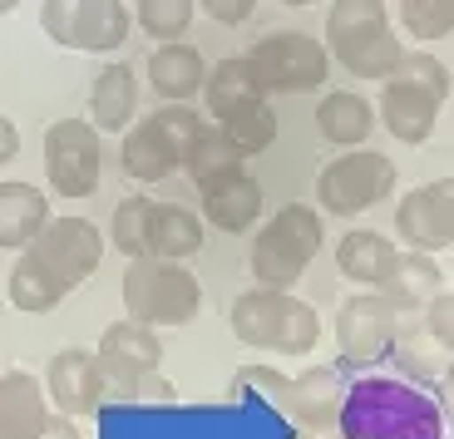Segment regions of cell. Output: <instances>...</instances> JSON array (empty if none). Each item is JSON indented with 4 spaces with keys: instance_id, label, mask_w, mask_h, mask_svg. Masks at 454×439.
I'll use <instances>...</instances> for the list:
<instances>
[{
    "instance_id": "6da1fadb",
    "label": "cell",
    "mask_w": 454,
    "mask_h": 439,
    "mask_svg": "<svg viewBox=\"0 0 454 439\" xmlns=\"http://www.w3.org/2000/svg\"><path fill=\"white\" fill-rule=\"evenodd\" d=\"M346 439H440V410L405 380H365L346 390Z\"/></svg>"
},
{
    "instance_id": "7a4b0ae2",
    "label": "cell",
    "mask_w": 454,
    "mask_h": 439,
    "mask_svg": "<svg viewBox=\"0 0 454 439\" xmlns=\"http://www.w3.org/2000/svg\"><path fill=\"white\" fill-rule=\"evenodd\" d=\"M232 336L252 350H277V356H311L321 341V316L292 292L252 286L232 302Z\"/></svg>"
},
{
    "instance_id": "3957f363",
    "label": "cell",
    "mask_w": 454,
    "mask_h": 439,
    "mask_svg": "<svg viewBox=\"0 0 454 439\" xmlns=\"http://www.w3.org/2000/svg\"><path fill=\"white\" fill-rule=\"evenodd\" d=\"M326 50L356 79H390L405 45L390 30L386 0H336L326 15Z\"/></svg>"
},
{
    "instance_id": "277c9868",
    "label": "cell",
    "mask_w": 454,
    "mask_h": 439,
    "mask_svg": "<svg viewBox=\"0 0 454 439\" xmlns=\"http://www.w3.org/2000/svg\"><path fill=\"white\" fill-rule=\"evenodd\" d=\"M321 237L326 232H321L317 208H307V203L277 208V217H267L257 242H252V277H257V286L292 292V286L307 277V267L317 262Z\"/></svg>"
},
{
    "instance_id": "5b68a950",
    "label": "cell",
    "mask_w": 454,
    "mask_h": 439,
    "mask_svg": "<svg viewBox=\"0 0 454 439\" xmlns=\"http://www.w3.org/2000/svg\"><path fill=\"white\" fill-rule=\"evenodd\" d=\"M124 311L144 326H188L203 311V286L183 262L168 257H134L124 271Z\"/></svg>"
},
{
    "instance_id": "8992f818",
    "label": "cell",
    "mask_w": 454,
    "mask_h": 439,
    "mask_svg": "<svg viewBox=\"0 0 454 439\" xmlns=\"http://www.w3.org/2000/svg\"><path fill=\"white\" fill-rule=\"evenodd\" d=\"M203 129L198 109L188 104H163L148 119H134L124 129V173L138 183H163L168 173L183 169V144Z\"/></svg>"
},
{
    "instance_id": "52a82bcc",
    "label": "cell",
    "mask_w": 454,
    "mask_h": 439,
    "mask_svg": "<svg viewBox=\"0 0 454 439\" xmlns=\"http://www.w3.org/2000/svg\"><path fill=\"white\" fill-rule=\"evenodd\" d=\"M242 59L257 74L262 94H311L331 74V50L317 35H301V30L262 35Z\"/></svg>"
},
{
    "instance_id": "ba28073f",
    "label": "cell",
    "mask_w": 454,
    "mask_h": 439,
    "mask_svg": "<svg viewBox=\"0 0 454 439\" xmlns=\"http://www.w3.org/2000/svg\"><path fill=\"white\" fill-rule=\"evenodd\" d=\"M395 188V163L375 148H351L346 158H331L317 178V203L336 217H356L375 208Z\"/></svg>"
},
{
    "instance_id": "9c48e42d",
    "label": "cell",
    "mask_w": 454,
    "mask_h": 439,
    "mask_svg": "<svg viewBox=\"0 0 454 439\" xmlns=\"http://www.w3.org/2000/svg\"><path fill=\"white\" fill-rule=\"evenodd\" d=\"M163 346L159 331L144 326V321H114L99 336V350H94V365H99V400H134L138 375L159 371Z\"/></svg>"
},
{
    "instance_id": "30bf717a",
    "label": "cell",
    "mask_w": 454,
    "mask_h": 439,
    "mask_svg": "<svg viewBox=\"0 0 454 439\" xmlns=\"http://www.w3.org/2000/svg\"><path fill=\"white\" fill-rule=\"evenodd\" d=\"M99 129L90 119H55L45 129V178L59 198H90L99 188Z\"/></svg>"
},
{
    "instance_id": "8fae6325",
    "label": "cell",
    "mask_w": 454,
    "mask_h": 439,
    "mask_svg": "<svg viewBox=\"0 0 454 439\" xmlns=\"http://www.w3.org/2000/svg\"><path fill=\"white\" fill-rule=\"evenodd\" d=\"M400 306L386 302L380 292H365V296H351V302L336 311V346H340V361L346 365H375L386 361L390 341L395 331L405 326L400 321Z\"/></svg>"
},
{
    "instance_id": "7c38bea8",
    "label": "cell",
    "mask_w": 454,
    "mask_h": 439,
    "mask_svg": "<svg viewBox=\"0 0 454 439\" xmlns=\"http://www.w3.org/2000/svg\"><path fill=\"white\" fill-rule=\"evenodd\" d=\"M395 232L410 252H444L454 242V178L420 183L395 208Z\"/></svg>"
},
{
    "instance_id": "4fadbf2b",
    "label": "cell",
    "mask_w": 454,
    "mask_h": 439,
    "mask_svg": "<svg viewBox=\"0 0 454 439\" xmlns=\"http://www.w3.org/2000/svg\"><path fill=\"white\" fill-rule=\"evenodd\" d=\"M40 257L55 267V277L74 292L80 282H90L94 271H99V257H104V237L94 223H84V217H50L45 232L30 242Z\"/></svg>"
},
{
    "instance_id": "5bb4252c",
    "label": "cell",
    "mask_w": 454,
    "mask_h": 439,
    "mask_svg": "<svg viewBox=\"0 0 454 439\" xmlns=\"http://www.w3.org/2000/svg\"><path fill=\"white\" fill-rule=\"evenodd\" d=\"M45 395H50V410H59V415H69V419H90L94 410L104 405L94 350H80V346L59 350L45 371Z\"/></svg>"
},
{
    "instance_id": "9a60e30c",
    "label": "cell",
    "mask_w": 454,
    "mask_h": 439,
    "mask_svg": "<svg viewBox=\"0 0 454 439\" xmlns=\"http://www.w3.org/2000/svg\"><path fill=\"white\" fill-rule=\"evenodd\" d=\"M444 109V94L425 90L415 79L390 74L380 84V124L400 138V144H425L434 134V114Z\"/></svg>"
},
{
    "instance_id": "2e32d148",
    "label": "cell",
    "mask_w": 454,
    "mask_h": 439,
    "mask_svg": "<svg viewBox=\"0 0 454 439\" xmlns=\"http://www.w3.org/2000/svg\"><path fill=\"white\" fill-rule=\"evenodd\" d=\"M346 410V380L336 365H317V371L292 375V400H286V419H296V429H326L340 425Z\"/></svg>"
},
{
    "instance_id": "e0dca14e",
    "label": "cell",
    "mask_w": 454,
    "mask_h": 439,
    "mask_svg": "<svg viewBox=\"0 0 454 439\" xmlns=\"http://www.w3.org/2000/svg\"><path fill=\"white\" fill-rule=\"evenodd\" d=\"M375 292L386 296V302H395L400 311H425V306L434 302V296L444 292V267L434 262V252H395L386 267V277H380V286Z\"/></svg>"
},
{
    "instance_id": "ac0fdd59",
    "label": "cell",
    "mask_w": 454,
    "mask_h": 439,
    "mask_svg": "<svg viewBox=\"0 0 454 439\" xmlns=\"http://www.w3.org/2000/svg\"><path fill=\"white\" fill-rule=\"evenodd\" d=\"M129 40V11L124 0H74L69 5V50L109 55Z\"/></svg>"
},
{
    "instance_id": "d6986e66",
    "label": "cell",
    "mask_w": 454,
    "mask_h": 439,
    "mask_svg": "<svg viewBox=\"0 0 454 439\" xmlns=\"http://www.w3.org/2000/svg\"><path fill=\"white\" fill-rule=\"evenodd\" d=\"M203 79H207V65L188 40H168V45H159L148 55V84L168 104H183V99H193V94H203Z\"/></svg>"
},
{
    "instance_id": "ffe728a7",
    "label": "cell",
    "mask_w": 454,
    "mask_h": 439,
    "mask_svg": "<svg viewBox=\"0 0 454 439\" xmlns=\"http://www.w3.org/2000/svg\"><path fill=\"white\" fill-rule=\"evenodd\" d=\"M50 223V198L35 183H0V247L25 252Z\"/></svg>"
},
{
    "instance_id": "44dd1931",
    "label": "cell",
    "mask_w": 454,
    "mask_h": 439,
    "mask_svg": "<svg viewBox=\"0 0 454 439\" xmlns=\"http://www.w3.org/2000/svg\"><path fill=\"white\" fill-rule=\"evenodd\" d=\"M50 395L30 371H5L0 375V439H25L45 425Z\"/></svg>"
},
{
    "instance_id": "7402d4cb",
    "label": "cell",
    "mask_w": 454,
    "mask_h": 439,
    "mask_svg": "<svg viewBox=\"0 0 454 439\" xmlns=\"http://www.w3.org/2000/svg\"><path fill=\"white\" fill-rule=\"evenodd\" d=\"M203 217L217 232H247L262 217V183L247 173H232V178L203 188Z\"/></svg>"
},
{
    "instance_id": "603a6c76",
    "label": "cell",
    "mask_w": 454,
    "mask_h": 439,
    "mask_svg": "<svg viewBox=\"0 0 454 439\" xmlns=\"http://www.w3.org/2000/svg\"><path fill=\"white\" fill-rule=\"evenodd\" d=\"M11 306L15 311H30V316H45V311H55L59 302L69 296V286L55 277V267H50L45 257L35 247H25L20 257H15V267H11Z\"/></svg>"
},
{
    "instance_id": "cb8c5ba5",
    "label": "cell",
    "mask_w": 454,
    "mask_h": 439,
    "mask_svg": "<svg viewBox=\"0 0 454 439\" xmlns=\"http://www.w3.org/2000/svg\"><path fill=\"white\" fill-rule=\"evenodd\" d=\"M134 109H138V79L129 65H104L99 79H94V94H90V124L99 134H119V129L134 124Z\"/></svg>"
},
{
    "instance_id": "d4e9b609",
    "label": "cell",
    "mask_w": 454,
    "mask_h": 439,
    "mask_svg": "<svg viewBox=\"0 0 454 439\" xmlns=\"http://www.w3.org/2000/svg\"><path fill=\"white\" fill-rule=\"evenodd\" d=\"M183 173H188L198 188H213V183L242 173V153L217 124H203L188 144H183Z\"/></svg>"
},
{
    "instance_id": "484cf974",
    "label": "cell",
    "mask_w": 454,
    "mask_h": 439,
    "mask_svg": "<svg viewBox=\"0 0 454 439\" xmlns=\"http://www.w3.org/2000/svg\"><path fill=\"white\" fill-rule=\"evenodd\" d=\"M317 129H321V138L336 144V148H361L375 129V109L356 90H331L317 109Z\"/></svg>"
},
{
    "instance_id": "4316f807",
    "label": "cell",
    "mask_w": 454,
    "mask_h": 439,
    "mask_svg": "<svg viewBox=\"0 0 454 439\" xmlns=\"http://www.w3.org/2000/svg\"><path fill=\"white\" fill-rule=\"evenodd\" d=\"M203 247V223L178 203H153L148 213V257L183 262Z\"/></svg>"
},
{
    "instance_id": "83f0119b",
    "label": "cell",
    "mask_w": 454,
    "mask_h": 439,
    "mask_svg": "<svg viewBox=\"0 0 454 439\" xmlns=\"http://www.w3.org/2000/svg\"><path fill=\"white\" fill-rule=\"evenodd\" d=\"M386 356L395 361V371L405 375V380H415V385L440 380L444 365H450V350H444L440 341H434L430 331H425V321H420V326H400Z\"/></svg>"
},
{
    "instance_id": "f1b7e54d",
    "label": "cell",
    "mask_w": 454,
    "mask_h": 439,
    "mask_svg": "<svg viewBox=\"0 0 454 439\" xmlns=\"http://www.w3.org/2000/svg\"><path fill=\"white\" fill-rule=\"evenodd\" d=\"M390 257H395V242H390V237H380V232H371V227L346 232V237H340V247H336L340 277H351L356 286H380Z\"/></svg>"
},
{
    "instance_id": "f546056e",
    "label": "cell",
    "mask_w": 454,
    "mask_h": 439,
    "mask_svg": "<svg viewBox=\"0 0 454 439\" xmlns=\"http://www.w3.org/2000/svg\"><path fill=\"white\" fill-rule=\"evenodd\" d=\"M257 99H267V94H262L257 74L247 69V59L232 55V59H223V65L207 69L203 104H207V114H213V119H223L227 109H242V104H257Z\"/></svg>"
},
{
    "instance_id": "4dcf8cb0",
    "label": "cell",
    "mask_w": 454,
    "mask_h": 439,
    "mask_svg": "<svg viewBox=\"0 0 454 439\" xmlns=\"http://www.w3.org/2000/svg\"><path fill=\"white\" fill-rule=\"evenodd\" d=\"M213 124L238 144L242 158H247V153H267L272 138H277V114H272V104H267V99L242 104V109H227L223 119H213Z\"/></svg>"
},
{
    "instance_id": "1f68e13d",
    "label": "cell",
    "mask_w": 454,
    "mask_h": 439,
    "mask_svg": "<svg viewBox=\"0 0 454 439\" xmlns=\"http://www.w3.org/2000/svg\"><path fill=\"white\" fill-rule=\"evenodd\" d=\"M400 25L410 40H444L454 35V0H400Z\"/></svg>"
},
{
    "instance_id": "d6a6232c",
    "label": "cell",
    "mask_w": 454,
    "mask_h": 439,
    "mask_svg": "<svg viewBox=\"0 0 454 439\" xmlns=\"http://www.w3.org/2000/svg\"><path fill=\"white\" fill-rule=\"evenodd\" d=\"M193 0H138V25H144V35H153V40H183L188 35V25H193Z\"/></svg>"
},
{
    "instance_id": "836d02e7",
    "label": "cell",
    "mask_w": 454,
    "mask_h": 439,
    "mask_svg": "<svg viewBox=\"0 0 454 439\" xmlns=\"http://www.w3.org/2000/svg\"><path fill=\"white\" fill-rule=\"evenodd\" d=\"M148 213H153L148 198H124L114 208V247L124 257H144L148 252Z\"/></svg>"
},
{
    "instance_id": "e575fe53",
    "label": "cell",
    "mask_w": 454,
    "mask_h": 439,
    "mask_svg": "<svg viewBox=\"0 0 454 439\" xmlns=\"http://www.w3.org/2000/svg\"><path fill=\"white\" fill-rule=\"evenodd\" d=\"M425 331L454 356V296L450 292H440L430 306H425Z\"/></svg>"
},
{
    "instance_id": "d590c367",
    "label": "cell",
    "mask_w": 454,
    "mask_h": 439,
    "mask_svg": "<svg viewBox=\"0 0 454 439\" xmlns=\"http://www.w3.org/2000/svg\"><path fill=\"white\" fill-rule=\"evenodd\" d=\"M198 5H203L217 25H242V20H252V11H257V0H198Z\"/></svg>"
},
{
    "instance_id": "8d00e7d4",
    "label": "cell",
    "mask_w": 454,
    "mask_h": 439,
    "mask_svg": "<svg viewBox=\"0 0 454 439\" xmlns=\"http://www.w3.org/2000/svg\"><path fill=\"white\" fill-rule=\"evenodd\" d=\"M69 5H74V0H45V11H40L45 35L59 40V45H69Z\"/></svg>"
},
{
    "instance_id": "74e56055",
    "label": "cell",
    "mask_w": 454,
    "mask_h": 439,
    "mask_svg": "<svg viewBox=\"0 0 454 439\" xmlns=\"http://www.w3.org/2000/svg\"><path fill=\"white\" fill-rule=\"evenodd\" d=\"M134 400H144V405H173V400H178V390H173V385L163 380L159 371H148V375H138Z\"/></svg>"
},
{
    "instance_id": "f35d334b",
    "label": "cell",
    "mask_w": 454,
    "mask_h": 439,
    "mask_svg": "<svg viewBox=\"0 0 454 439\" xmlns=\"http://www.w3.org/2000/svg\"><path fill=\"white\" fill-rule=\"evenodd\" d=\"M25 439H80V419H69V415H59V410H50L45 425L35 429V435H25Z\"/></svg>"
},
{
    "instance_id": "ab89813d",
    "label": "cell",
    "mask_w": 454,
    "mask_h": 439,
    "mask_svg": "<svg viewBox=\"0 0 454 439\" xmlns=\"http://www.w3.org/2000/svg\"><path fill=\"white\" fill-rule=\"evenodd\" d=\"M15 158H20V129L0 114V163H15Z\"/></svg>"
},
{
    "instance_id": "60d3db41",
    "label": "cell",
    "mask_w": 454,
    "mask_h": 439,
    "mask_svg": "<svg viewBox=\"0 0 454 439\" xmlns=\"http://www.w3.org/2000/svg\"><path fill=\"white\" fill-rule=\"evenodd\" d=\"M440 410L454 419V356H450V365H444V375H440Z\"/></svg>"
},
{
    "instance_id": "b9f144b4",
    "label": "cell",
    "mask_w": 454,
    "mask_h": 439,
    "mask_svg": "<svg viewBox=\"0 0 454 439\" xmlns=\"http://www.w3.org/2000/svg\"><path fill=\"white\" fill-rule=\"evenodd\" d=\"M296 439H346L340 425H326V429H296Z\"/></svg>"
},
{
    "instance_id": "7bdbcfd3",
    "label": "cell",
    "mask_w": 454,
    "mask_h": 439,
    "mask_svg": "<svg viewBox=\"0 0 454 439\" xmlns=\"http://www.w3.org/2000/svg\"><path fill=\"white\" fill-rule=\"evenodd\" d=\"M15 5H20V0H0V15H11Z\"/></svg>"
},
{
    "instance_id": "ee69618b",
    "label": "cell",
    "mask_w": 454,
    "mask_h": 439,
    "mask_svg": "<svg viewBox=\"0 0 454 439\" xmlns=\"http://www.w3.org/2000/svg\"><path fill=\"white\" fill-rule=\"evenodd\" d=\"M282 5H311V0H282Z\"/></svg>"
}]
</instances>
